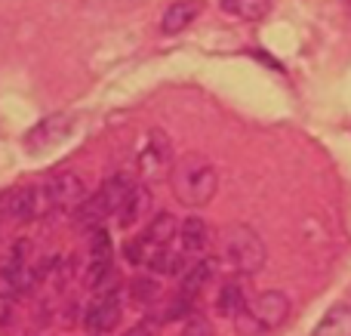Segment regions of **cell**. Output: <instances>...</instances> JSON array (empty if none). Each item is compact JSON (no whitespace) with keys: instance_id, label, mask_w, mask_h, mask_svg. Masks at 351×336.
Returning a JSON list of instances; mask_svg holds the SVG:
<instances>
[{"instance_id":"6da1fadb","label":"cell","mask_w":351,"mask_h":336,"mask_svg":"<svg viewBox=\"0 0 351 336\" xmlns=\"http://www.w3.org/2000/svg\"><path fill=\"white\" fill-rule=\"evenodd\" d=\"M173 179V191L185 207H206V204L216 197L219 189V176L213 170V164L200 154H188L170 173Z\"/></svg>"},{"instance_id":"7a4b0ae2","label":"cell","mask_w":351,"mask_h":336,"mask_svg":"<svg viewBox=\"0 0 351 336\" xmlns=\"http://www.w3.org/2000/svg\"><path fill=\"white\" fill-rule=\"evenodd\" d=\"M290 318V300L280 290H262L259 296L247 302L241 315H237V333L243 336H262L278 331L284 321Z\"/></svg>"},{"instance_id":"3957f363","label":"cell","mask_w":351,"mask_h":336,"mask_svg":"<svg viewBox=\"0 0 351 336\" xmlns=\"http://www.w3.org/2000/svg\"><path fill=\"white\" fill-rule=\"evenodd\" d=\"M222 244V256L237 275H256L265 265V244L250 226H228L219 238Z\"/></svg>"},{"instance_id":"277c9868","label":"cell","mask_w":351,"mask_h":336,"mask_svg":"<svg viewBox=\"0 0 351 336\" xmlns=\"http://www.w3.org/2000/svg\"><path fill=\"white\" fill-rule=\"evenodd\" d=\"M130 189H133V185H130V179L123 176V173H114V176H108L96 195L84 197V204L74 210V219H77V226L80 228L102 226V222L108 219L111 213H117V210H121V204H123V197H127Z\"/></svg>"},{"instance_id":"5b68a950","label":"cell","mask_w":351,"mask_h":336,"mask_svg":"<svg viewBox=\"0 0 351 336\" xmlns=\"http://www.w3.org/2000/svg\"><path fill=\"white\" fill-rule=\"evenodd\" d=\"M121 312H123V302H121V287L117 284H99L96 287V300L90 302V309H86L84 315V324L90 333H108L117 327V321H121Z\"/></svg>"},{"instance_id":"8992f818","label":"cell","mask_w":351,"mask_h":336,"mask_svg":"<svg viewBox=\"0 0 351 336\" xmlns=\"http://www.w3.org/2000/svg\"><path fill=\"white\" fill-rule=\"evenodd\" d=\"M170 164H173V145L164 136V130H152L145 148L139 152V176L145 182H158V179L170 176Z\"/></svg>"},{"instance_id":"52a82bcc","label":"cell","mask_w":351,"mask_h":336,"mask_svg":"<svg viewBox=\"0 0 351 336\" xmlns=\"http://www.w3.org/2000/svg\"><path fill=\"white\" fill-rule=\"evenodd\" d=\"M43 195H47L49 213H74V210L84 204L86 189L77 173H56V176L43 185Z\"/></svg>"},{"instance_id":"ba28073f","label":"cell","mask_w":351,"mask_h":336,"mask_svg":"<svg viewBox=\"0 0 351 336\" xmlns=\"http://www.w3.org/2000/svg\"><path fill=\"white\" fill-rule=\"evenodd\" d=\"M71 130H74V121L68 115H49V117H43L40 123H34V127L28 130L25 145H28V152L37 154V152H43V148H49V145H59Z\"/></svg>"},{"instance_id":"9c48e42d","label":"cell","mask_w":351,"mask_h":336,"mask_svg":"<svg viewBox=\"0 0 351 336\" xmlns=\"http://www.w3.org/2000/svg\"><path fill=\"white\" fill-rule=\"evenodd\" d=\"M111 259H114V247H111L108 232L96 228V235H93V241H90V263H86V284H90V287H99V284L108 281Z\"/></svg>"},{"instance_id":"30bf717a","label":"cell","mask_w":351,"mask_h":336,"mask_svg":"<svg viewBox=\"0 0 351 336\" xmlns=\"http://www.w3.org/2000/svg\"><path fill=\"white\" fill-rule=\"evenodd\" d=\"M200 12H204V0H176L167 6L164 19H160V31L164 34H182Z\"/></svg>"},{"instance_id":"8fae6325","label":"cell","mask_w":351,"mask_h":336,"mask_svg":"<svg viewBox=\"0 0 351 336\" xmlns=\"http://www.w3.org/2000/svg\"><path fill=\"white\" fill-rule=\"evenodd\" d=\"M148 207H152V191L145 189V185H139V189H130L127 197H123L121 210H117V219H121V228H133L142 222V216L148 213Z\"/></svg>"},{"instance_id":"7c38bea8","label":"cell","mask_w":351,"mask_h":336,"mask_svg":"<svg viewBox=\"0 0 351 336\" xmlns=\"http://www.w3.org/2000/svg\"><path fill=\"white\" fill-rule=\"evenodd\" d=\"M213 272H216V263H213V259H197L194 265H188V269L182 272V290L179 293H185V296L194 300V296L213 281Z\"/></svg>"},{"instance_id":"4fadbf2b","label":"cell","mask_w":351,"mask_h":336,"mask_svg":"<svg viewBox=\"0 0 351 336\" xmlns=\"http://www.w3.org/2000/svg\"><path fill=\"white\" fill-rule=\"evenodd\" d=\"M179 241H182V253H200L210 241V228L200 216H188L179 226Z\"/></svg>"},{"instance_id":"5bb4252c","label":"cell","mask_w":351,"mask_h":336,"mask_svg":"<svg viewBox=\"0 0 351 336\" xmlns=\"http://www.w3.org/2000/svg\"><path fill=\"white\" fill-rule=\"evenodd\" d=\"M219 6L243 22H259L271 12V0H219Z\"/></svg>"},{"instance_id":"9a60e30c","label":"cell","mask_w":351,"mask_h":336,"mask_svg":"<svg viewBox=\"0 0 351 336\" xmlns=\"http://www.w3.org/2000/svg\"><path fill=\"white\" fill-rule=\"evenodd\" d=\"M311 336H351V306H333Z\"/></svg>"},{"instance_id":"2e32d148","label":"cell","mask_w":351,"mask_h":336,"mask_svg":"<svg viewBox=\"0 0 351 336\" xmlns=\"http://www.w3.org/2000/svg\"><path fill=\"white\" fill-rule=\"evenodd\" d=\"M247 296H243V287L241 281H228L222 290H219V300H216V309L219 315H225V318H237V315L247 309Z\"/></svg>"},{"instance_id":"e0dca14e","label":"cell","mask_w":351,"mask_h":336,"mask_svg":"<svg viewBox=\"0 0 351 336\" xmlns=\"http://www.w3.org/2000/svg\"><path fill=\"white\" fill-rule=\"evenodd\" d=\"M182 259H185V253H182V250L164 247V250H160L158 256L148 263V269L158 272V275H179V272H182Z\"/></svg>"},{"instance_id":"ac0fdd59","label":"cell","mask_w":351,"mask_h":336,"mask_svg":"<svg viewBox=\"0 0 351 336\" xmlns=\"http://www.w3.org/2000/svg\"><path fill=\"white\" fill-rule=\"evenodd\" d=\"M130 296H133L139 306H152V302H158V296H160V284L154 281V278L142 275L130 284Z\"/></svg>"},{"instance_id":"d6986e66","label":"cell","mask_w":351,"mask_h":336,"mask_svg":"<svg viewBox=\"0 0 351 336\" xmlns=\"http://www.w3.org/2000/svg\"><path fill=\"white\" fill-rule=\"evenodd\" d=\"M179 336H213V324L204 318V315H188Z\"/></svg>"},{"instance_id":"ffe728a7","label":"cell","mask_w":351,"mask_h":336,"mask_svg":"<svg viewBox=\"0 0 351 336\" xmlns=\"http://www.w3.org/2000/svg\"><path fill=\"white\" fill-rule=\"evenodd\" d=\"M158 324H160L158 318H145V321H139V324L130 327L123 336H158Z\"/></svg>"},{"instance_id":"44dd1931","label":"cell","mask_w":351,"mask_h":336,"mask_svg":"<svg viewBox=\"0 0 351 336\" xmlns=\"http://www.w3.org/2000/svg\"><path fill=\"white\" fill-rule=\"evenodd\" d=\"M12 191H16V189H3V191H0V219H6V216H10V204H12Z\"/></svg>"},{"instance_id":"7402d4cb","label":"cell","mask_w":351,"mask_h":336,"mask_svg":"<svg viewBox=\"0 0 351 336\" xmlns=\"http://www.w3.org/2000/svg\"><path fill=\"white\" fill-rule=\"evenodd\" d=\"M84 3H102V0H84Z\"/></svg>"},{"instance_id":"603a6c76","label":"cell","mask_w":351,"mask_h":336,"mask_svg":"<svg viewBox=\"0 0 351 336\" xmlns=\"http://www.w3.org/2000/svg\"><path fill=\"white\" fill-rule=\"evenodd\" d=\"M348 12H351V0H348Z\"/></svg>"}]
</instances>
